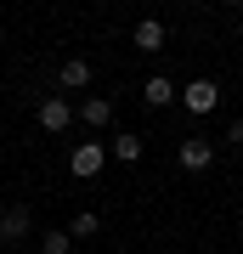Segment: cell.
<instances>
[{
	"instance_id": "cell-9",
	"label": "cell",
	"mask_w": 243,
	"mask_h": 254,
	"mask_svg": "<svg viewBox=\"0 0 243 254\" xmlns=\"http://www.w3.org/2000/svg\"><path fill=\"white\" fill-rule=\"evenodd\" d=\"M63 85H68V91L90 85V63H85V57H68V63H63Z\"/></svg>"
},
{
	"instance_id": "cell-13",
	"label": "cell",
	"mask_w": 243,
	"mask_h": 254,
	"mask_svg": "<svg viewBox=\"0 0 243 254\" xmlns=\"http://www.w3.org/2000/svg\"><path fill=\"white\" fill-rule=\"evenodd\" d=\"M226 136H232V147H238V153H243V119H238L232 130H226Z\"/></svg>"
},
{
	"instance_id": "cell-10",
	"label": "cell",
	"mask_w": 243,
	"mask_h": 254,
	"mask_svg": "<svg viewBox=\"0 0 243 254\" xmlns=\"http://www.w3.org/2000/svg\"><path fill=\"white\" fill-rule=\"evenodd\" d=\"M40 254H74V237H68L63 226H57V232H45V237H40Z\"/></svg>"
},
{
	"instance_id": "cell-5",
	"label": "cell",
	"mask_w": 243,
	"mask_h": 254,
	"mask_svg": "<svg viewBox=\"0 0 243 254\" xmlns=\"http://www.w3.org/2000/svg\"><path fill=\"white\" fill-rule=\"evenodd\" d=\"M80 119H85L90 130L113 125V96H85V108H80Z\"/></svg>"
},
{
	"instance_id": "cell-11",
	"label": "cell",
	"mask_w": 243,
	"mask_h": 254,
	"mask_svg": "<svg viewBox=\"0 0 243 254\" xmlns=\"http://www.w3.org/2000/svg\"><path fill=\"white\" fill-rule=\"evenodd\" d=\"M96 232H102V215H90V209L74 215V226H68V237H96Z\"/></svg>"
},
{
	"instance_id": "cell-12",
	"label": "cell",
	"mask_w": 243,
	"mask_h": 254,
	"mask_svg": "<svg viewBox=\"0 0 243 254\" xmlns=\"http://www.w3.org/2000/svg\"><path fill=\"white\" fill-rule=\"evenodd\" d=\"M113 158L136 164V158H142V136H113Z\"/></svg>"
},
{
	"instance_id": "cell-6",
	"label": "cell",
	"mask_w": 243,
	"mask_h": 254,
	"mask_svg": "<svg viewBox=\"0 0 243 254\" xmlns=\"http://www.w3.org/2000/svg\"><path fill=\"white\" fill-rule=\"evenodd\" d=\"M142 102H147V108H170V102H175V85L164 79V73H153V79L142 85Z\"/></svg>"
},
{
	"instance_id": "cell-8",
	"label": "cell",
	"mask_w": 243,
	"mask_h": 254,
	"mask_svg": "<svg viewBox=\"0 0 243 254\" xmlns=\"http://www.w3.org/2000/svg\"><path fill=\"white\" fill-rule=\"evenodd\" d=\"M136 51H164V23H153V17H142V23H136Z\"/></svg>"
},
{
	"instance_id": "cell-1",
	"label": "cell",
	"mask_w": 243,
	"mask_h": 254,
	"mask_svg": "<svg viewBox=\"0 0 243 254\" xmlns=\"http://www.w3.org/2000/svg\"><path fill=\"white\" fill-rule=\"evenodd\" d=\"M181 108H187V113H215L221 108V85L215 79H192V85H181Z\"/></svg>"
},
{
	"instance_id": "cell-15",
	"label": "cell",
	"mask_w": 243,
	"mask_h": 254,
	"mask_svg": "<svg viewBox=\"0 0 243 254\" xmlns=\"http://www.w3.org/2000/svg\"><path fill=\"white\" fill-rule=\"evenodd\" d=\"M119 254H130V249H119Z\"/></svg>"
},
{
	"instance_id": "cell-14",
	"label": "cell",
	"mask_w": 243,
	"mask_h": 254,
	"mask_svg": "<svg viewBox=\"0 0 243 254\" xmlns=\"http://www.w3.org/2000/svg\"><path fill=\"white\" fill-rule=\"evenodd\" d=\"M0 215H6V198H0Z\"/></svg>"
},
{
	"instance_id": "cell-7",
	"label": "cell",
	"mask_w": 243,
	"mask_h": 254,
	"mask_svg": "<svg viewBox=\"0 0 243 254\" xmlns=\"http://www.w3.org/2000/svg\"><path fill=\"white\" fill-rule=\"evenodd\" d=\"M96 170H102V141H85V147H74V175L85 181V175H96Z\"/></svg>"
},
{
	"instance_id": "cell-2",
	"label": "cell",
	"mask_w": 243,
	"mask_h": 254,
	"mask_svg": "<svg viewBox=\"0 0 243 254\" xmlns=\"http://www.w3.org/2000/svg\"><path fill=\"white\" fill-rule=\"evenodd\" d=\"M175 158H181V170H192V175H198V170H209V164H215V141L187 136V141L175 147Z\"/></svg>"
},
{
	"instance_id": "cell-3",
	"label": "cell",
	"mask_w": 243,
	"mask_h": 254,
	"mask_svg": "<svg viewBox=\"0 0 243 254\" xmlns=\"http://www.w3.org/2000/svg\"><path fill=\"white\" fill-rule=\"evenodd\" d=\"M28 232H34V215H28L23 203H17V209H6V215H0V243H23Z\"/></svg>"
},
{
	"instance_id": "cell-4",
	"label": "cell",
	"mask_w": 243,
	"mask_h": 254,
	"mask_svg": "<svg viewBox=\"0 0 243 254\" xmlns=\"http://www.w3.org/2000/svg\"><path fill=\"white\" fill-rule=\"evenodd\" d=\"M68 125H74V108H68L63 96H45V102H40V130L57 136V130H68Z\"/></svg>"
}]
</instances>
